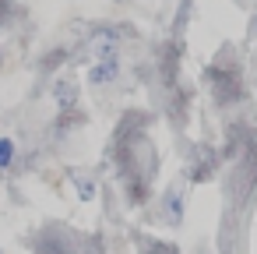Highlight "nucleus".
<instances>
[{
  "label": "nucleus",
  "instance_id": "3",
  "mask_svg": "<svg viewBox=\"0 0 257 254\" xmlns=\"http://www.w3.org/2000/svg\"><path fill=\"white\" fill-rule=\"evenodd\" d=\"M253 36H257V18H253Z\"/></svg>",
  "mask_w": 257,
  "mask_h": 254
},
{
  "label": "nucleus",
  "instance_id": "1",
  "mask_svg": "<svg viewBox=\"0 0 257 254\" xmlns=\"http://www.w3.org/2000/svg\"><path fill=\"white\" fill-rule=\"evenodd\" d=\"M116 78V60L113 57H106L99 67H92V85H102V81H113Z\"/></svg>",
  "mask_w": 257,
  "mask_h": 254
},
{
  "label": "nucleus",
  "instance_id": "2",
  "mask_svg": "<svg viewBox=\"0 0 257 254\" xmlns=\"http://www.w3.org/2000/svg\"><path fill=\"white\" fill-rule=\"evenodd\" d=\"M11 155H15V148H11V141L4 138V141H0V166H8V162H11Z\"/></svg>",
  "mask_w": 257,
  "mask_h": 254
}]
</instances>
